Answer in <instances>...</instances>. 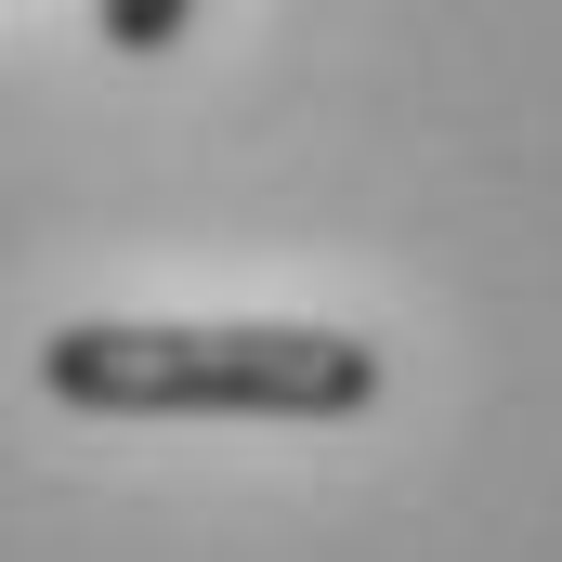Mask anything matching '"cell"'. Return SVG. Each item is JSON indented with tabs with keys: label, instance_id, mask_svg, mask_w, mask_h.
I'll list each match as a JSON object with an SVG mask.
<instances>
[{
	"label": "cell",
	"instance_id": "obj_1",
	"mask_svg": "<svg viewBox=\"0 0 562 562\" xmlns=\"http://www.w3.org/2000/svg\"><path fill=\"white\" fill-rule=\"evenodd\" d=\"M40 393L79 419H367L393 367L314 314H66Z\"/></svg>",
	"mask_w": 562,
	"mask_h": 562
},
{
	"label": "cell",
	"instance_id": "obj_2",
	"mask_svg": "<svg viewBox=\"0 0 562 562\" xmlns=\"http://www.w3.org/2000/svg\"><path fill=\"white\" fill-rule=\"evenodd\" d=\"M183 26H196V0H92V40H105V53H170V40H183Z\"/></svg>",
	"mask_w": 562,
	"mask_h": 562
}]
</instances>
